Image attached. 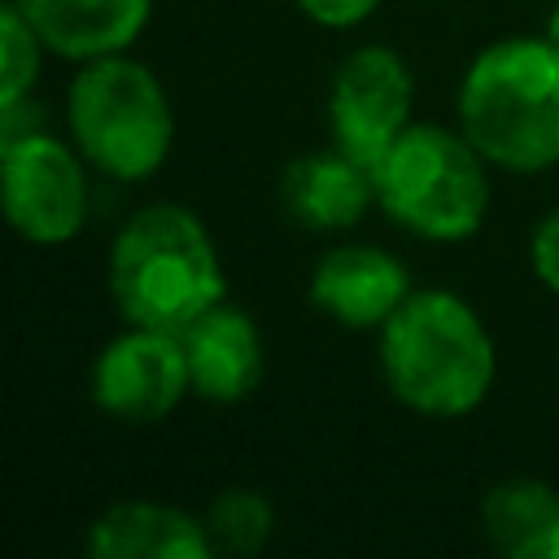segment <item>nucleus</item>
Returning <instances> with one entry per match:
<instances>
[{"label":"nucleus","instance_id":"nucleus-1","mask_svg":"<svg viewBox=\"0 0 559 559\" xmlns=\"http://www.w3.org/2000/svg\"><path fill=\"white\" fill-rule=\"evenodd\" d=\"M384 389L424 419H463L498 380V345L480 310L450 288H415L376 341Z\"/></svg>","mask_w":559,"mask_h":559},{"label":"nucleus","instance_id":"nucleus-4","mask_svg":"<svg viewBox=\"0 0 559 559\" xmlns=\"http://www.w3.org/2000/svg\"><path fill=\"white\" fill-rule=\"evenodd\" d=\"M66 127L87 166L118 183L153 179L175 148V105L131 52L83 61L66 87Z\"/></svg>","mask_w":559,"mask_h":559},{"label":"nucleus","instance_id":"nucleus-18","mask_svg":"<svg viewBox=\"0 0 559 559\" xmlns=\"http://www.w3.org/2000/svg\"><path fill=\"white\" fill-rule=\"evenodd\" d=\"M314 26H323V31H354V26H362L384 0H293Z\"/></svg>","mask_w":559,"mask_h":559},{"label":"nucleus","instance_id":"nucleus-3","mask_svg":"<svg viewBox=\"0 0 559 559\" xmlns=\"http://www.w3.org/2000/svg\"><path fill=\"white\" fill-rule=\"evenodd\" d=\"M109 297L127 323L183 332L227 297V271L210 227L179 201L135 210L109 245Z\"/></svg>","mask_w":559,"mask_h":559},{"label":"nucleus","instance_id":"nucleus-15","mask_svg":"<svg viewBox=\"0 0 559 559\" xmlns=\"http://www.w3.org/2000/svg\"><path fill=\"white\" fill-rule=\"evenodd\" d=\"M201 520H205L214 550H223V555H258L275 533L271 498L258 489H245V485L218 489L210 498V507L201 511Z\"/></svg>","mask_w":559,"mask_h":559},{"label":"nucleus","instance_id":"nucleus-13","mask_svg":"<svg viewBox=\"0 0 559 559\" xmlns=\"http://www.w3.org/2000/svg\"><path fill=\"white\" fill-rule=\"evenodd\" d=\"M83 550L92 559H205L214 555V542L201 515L170 502L127 498L87 524Z\"/></svg>","mask_w":559,"mask_h":559},{"label":"nucleus","instance_id":"nucleus-5","mask_svg":"<svg viewBox=\"0 0 559 559\" xmlns=\"http://www.w3.org/2000/svg\"><path fill=\"white\" fill-rule=\"evenodd\" d=\"M489 170L493 166L459 127L411 122L376 166V201L402 231L459 245L489 218Z\"/></svg>","mask_w":559,"mask_h":559},{"label":"nucleus","instance_id":"nucleus-9","mask_svg":"<svg viewBox=\"0 0 559 559\" xmlns=\"http://www.w3.org/2000/svg\"><path fill=\"white\" fill-rule=\"evenodd\" d=\"M411 293L406 262L380 245H332L310 266V301L349 332H380Z\"/></svg>","mask_w":559,"mask_h":559},{"label":"nucleus","instance_id":"nucleus-8","mask_svg":"<svg viewBox=\"0 0 559 559\" xmlns=\"http://www.w3.org/2000/svg\"><path fill=\"white\" fill-rule=\"evenodd\" d=\"M87 397L100 415L131 428H148L175 415V406L192 397V376L179 332L127 323L92 358Z\"/></svg>","mask_w":559,"mask_h":559},{"label":"nucleus","instance_id":"nucleus-2","mask_svg":"<svg viewBox=\"0 0 559 559\" xmlns=\"http://www.w3.org/2000/svg\"><path fill=\"white\" fill-rule=\"evenodd\" d=\"M454 127L493 170L542 175L559 166V48L546 35L485 44L459 79Z\"/></svg>","mask_w":559,"mask_h":559},{"label":"nucleus","instance_id":"nucleus-17","mask_svg":"<svg viewBox=\"0 0 559 559\" xmlns=\"http://www.w3.org/2000/svg\"><path fill=\"white\" fill-rule=\"evenodd\" d=\"M528 266H533L537 284L550 297H559V210L537 218V227L528 236Z\"/></svg>","mask_w":559,"mask_h":559},{"label":"nucleus","instance_id":"nucleus-14","mask_svg":"<svg viewBox=\"0 0 559 559\" xmlns=\"http://www.w3.org/2000/svg\"><path fill=\"white\" fill-rule=\"evenodd\" d=\"M559 520V489L542 476H507L480 498V533L511 559H533Z\"/></svg>","mask_w":559,"mask_h":559},{"label":"nucleus","instance_id":"nucleus-16","mask_svg":"<svg viewBox=\"0 0 559 559\" xmlns=\"http://www.w3.org/2000/svg\"><path fill=\"white\" fill-rule=\"evenodd\" d=\"M44 52L48 48L35 35V26L22 17V9L13 0H4V9H0V114H13L26 105V96L39 83Z\"/></svg>","mask_w":559,"mask_h":559},{"label":"nucleus","instance_id":"nucleus-7","mask_svg":"<svg viewBox=\"0 0 559 559\" xmlns=\"http://www.w3.org/2000/svg\"><path fill=\"white\" fill-rule=\"evenodd\" d=\"M415 74L406 57L389 44L354 48L328 87V135L341 153L362 162L371 175L397 135L415 122Z\"/></svg>","mask_w":559,"mask_h":559},{"label":"nucleus","instance_id":"nucleus-6","mask_svg":"<svg viewBox=\"0 0 559 559\" xmlns=\"http://www.w3.org/2000/svg\"><path fill=\"white\" fill-rule=\"evenodd\" d=\"M0 205L26 245H70L87 227L92 210L87 157L74 148V140L66 144L52 131L9 127L0 140Z\"/></svg>","mask_w":559,"mask_h":559},{"label":"nucleus","instance_id":"nucleus-12","mask_svg":"<svg viewBox=\"0 0 559 559\" xmlns=\"http://www.w3.org/2000/svg\"><path fill=\"white\" fill-rule=\"evenodd\" d=\"M44 48L61 61H96L131 52L153 17V0H13Z\"/></svg>","mask_w":559,"mask_h":559},{"label":"nucleus","instance_id":"nucleus-19","mask_svg":"<svg viewBox=\"0 0 559 559\" xmlns=\"http://www.w3.org/2000/svg\"><path fill=\"white\" fill-rule=\"evenodd\" d=\"M533 559H559V520L550 524V533L542 537V546H537V555Z\"/></svg>","mask_w":559,"mask_h":559},{"label":"nucleus","instance_id":"nucleus-20","mask_svg":"<svg viewBox=\"0 0 559 559\" xmlns=\"http://www.w3.org/2000/svg\"><path fill=\"white\" fill-rule=\"evenodd\" d=\"M542 35H546V39L559 48V0H555V9L546 13V31H542Z\"/></svg>","mask_w":559,"mask_h":559},{"label":"nucleus","instance_id":"nucleus-10","mask_svg":"<svg viewBox=\"0 0 559 559\" xmlns=\"http://www.w3.org/2000/svg\"><path fill=\"white\" fill-rule=\"evenodd\" d=\"M183 354H188V376H192V397L214 402V406H236L245 402L266 371V345L249 310L231 306L227 297L197 314L183 332Z\"/></svg>","mask_w":559,"mask_h":559},{"label":"nucleus","instance_id":"nucleus-11","mask_svg":"<svg viewBox=\"0 0 559 559\" xmlns=\"http://www.w3.org/2000/svg\"><path fill=\"white\" fill-rule=\"evenodd\" d=\"M280 201L306 231H349L367 218L371 205H380L376 175L336 144L293 157L280 175Z\"/></svg>","mask_w":559,"mask_h":559}]
</instances>
